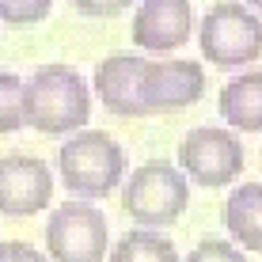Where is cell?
<instances>
[{"label": "cell", "instance_id": "obj_1", "mask_svg": "<svg viewBox=\"0 0 262 262\" xmlns=\"http://www.w3.org/2000/svg\"><path fill=\"white\" fill-rule=\"evenodd\" d=\"M92 122V92L72 65H38L23 84V125L65 137Z\"/></svg>", "mask_w": 262, "mask_h": 262}, {"label": "cell", "instance_id": "obj_2", "mask_svg": "<svg viewBox=\"0 0 262 262\" xmlns=\"http://www.w3.org/2000/svg\"><path fill=\"white\" fill-rule=\"evenodd\" d=\"M61 183L84 202H99L125 179V152L106 129H76L57 152Z\"/></svg>", "mask_w": 262, "mask_h": 262}, {"label": "cell", "instance_id": "obj_3", "mask_svg": "<svg viewBox=\"0 0 262 262\" xmlns=\"http://www.w3.org/2000/svg\"><path fill=\"white\" fill-rule=\"evenodd\" d=\"M198 46L216 69H243L262 57V19L243 0H216L198 23Z\"/></svg>", "mask_w": 262, "mask_h": 262}, {"label": "cell", "instance_id": "obj_4", "mask_svg": "<svg viewBox=\"0 0 262 262\" xmlns=\"http://www.w3.org/2000/svg\"><path fill=\"white\" fill-rule=\"evenodd\" d=\"M190 205V183L175 164L167 160H148L129 175L122 190V209L144 228H164L175 224Z\"/></svg>", "mask_w": 262, "mask_h": 262}, {"label": "cell", "instance_id": "obj_5", "mask_svg": "<svg viewBox=\"0 0 262 262\" xmlns=\"http://www.w3.org/2000/svg\"><path fill=\"white\" fill-rule=\"evenodd\" d=\"M106 216L92 202H65L46 221V251L53 262H106Z\"/></svg>", "mask_w": 262, "mask_h": 262}, {"label": "cell", "instance_id": "obj_6", "mask_svg": "<svg viewBox=\"0 0 262 262\" xmlns=\"http://www.w3.org/2000/svg\"><path fill=\"white\" fill-rule=\"evenodd\" d=\"M179 164L198 186H228L243 171V144L224 125H198L179 144Z\"/></svg>", "mask_w": 262, "mask_h": 262}, {"label": "cell", "instance_id": "obj_7", "mask_svg": "<svg viewBox=\"0 0 262 262\" xmlns=\"http://www.w3.org/2000/svg\"><path fill=\"white\" fill-rule=\"evenodd\" d=\"M53 198V175L46 160L12 152L0 156V213L4 216H34Z\"/></svg>", "mask_w": 262, "mask_h": 262}, {"label": "cell", "instance_id": "obj_8", "mask_svg": "<svg viewBox=\"0 0 262 262\" xmlns=\"http://www.w3.org/2000/svg\"><path fill=\"white\" fill-rule=\"evenodd\" d=\"M141 88L148 114L186 111L205 95V69L202 61H144Z\"/></svg>", "mask_w": 262, "mask_h": 262}, {"label": "cell", "instance_id": "obj_9", "mask_svg": "<svg viewBox=\"0 0 262 262\" xmlns=\"http://www.w3.org/2000/svg\"><path fill=\"white\" fill-rule=\"evenodd\" d=\"M133 46L144 53H175L194 34V8L190 0H141L133 15Z\"/></svg>", "mask_w": 262, "mask_h": 262}, {"label": "cell", "instance_id": "obj_10", "mask_svg": "<svg viewBox=\"0 0 262 262\" xmlns=\"http://www.w3.org/2000/svg\"><path fill=\"white\" fill-rule=\"evenodd\" d=\"M144 57L137 53H111L95 65V95L118 118H148L144 111Z\"/></svg>", "mask_w": 262, "mask_h": 262}, {"label": "cell", "instance_id": "obj_11", "mask_svg": "<svg viewBox=\"0 0 262 262\" xmlns=\"http://www.w3.org/2000/svg\"><path fill=\"white\" fill-rule=\"evenodd\" d=\"M216 111H221V118L228 122L232 129L258 133L262 129V69L239 72L236 80H228V84L221 88Z\"/></svg>", "mask_w": 262, "mask_h": 262}, {"label": "cell", "instance_id": "obj_12", "mask_svg": "<svg viewBox=\"0 0 262 262\" xmlns=\"http://www.w3.org/2000/svg\"><path fill=\"white\" fill-rule=\"evenodd\" d=\"M221 221L239 247L262 255V183H239L224 202Z\"/></svg>", "mask_w": 262, "mask_h": 262}, {"label": "cell", "instance_id": "obj_13", "mask_svg": "<svg viewBox=\"0 0 262 262\" xmlns=\"http://www.w3.org/2000/svg\"><path fill=\"white\" fill-rule=\"evenodd\" d=\"M106 262H179V251L167 236L152 228H133L111 247Z\"/></svg>", "mask_w": 262, "mask_h": 262}, {"label": "cell", "instance_id": "obj_14", "mask_svg": "<svg viewBox=\"0 0 262 262\" xmlns=\"http://www.w3.org/2000/svg\"><path fill=\"white\" fill-rule=\"evenodd\" d=\"M23 129V80L0 69V133Z\"/></svg>", "mask_w": 262, "mask_h": 262}, {"label": "cell", "instance_id": "obj_15", "mask_svg": "<svg viewBox=\"0 0 262 262\" xmlns=\"http://www.w3.org/2000/svg\"><path fill=\"white\" fill-rule=\"evenodd\" d=\"M53 12V0H0V23L34 27Z\"/></svg>", "mask_w": 262, "mask_h": 262}, {"label": "cell", "instance_id": "obj_16", "mask_svg": "<svg viewBox=\"0 0 262 262\" xmlns=\"http://www.w3.org/2000/svg\"><path fill=\"white\" fill-rule=\"evenodd\" d=\"M186 262H247V255L228 239H202L190 255H186Z\"/></svg>", "mask_w": 262, "mask_h": 262}, {"label": "cell", "instance_id": "obj_17", "mask_svg": "<svg viewBox=\"0 0 262 262\" xmlns=\"http://www.w3.org/2000/svg\"><path fill=\"white\" fill-rule=\"evenodd\" d=\"M129 4H137V0H72V8L80 15H92V19H111V15L125 12Z\"/></svg>", "mask_w": 262, "mask_h": 262}, {"label": "cell", "instance_id": "obj_18", "mask_svg": "<svg viewBox=\"0 0 262 262\" xmlns=\"http://www.w3.org/2000/svg\"><path fill=\"white\" fill-rule=\"evenodd\" d=\"M0 262H50V258L23 239H4L0 243Z\"/></svg>", "mask_w": 262, "mask_h": 262}, {"label": "cell", "instance_id": "obj_19", "mask_svg": "<svg viewBox=\"0 0 262 262\" xmlns=\"http://www.w3.org/2000/svg\"><path fill=\"white\" fill-rule=\"evenodd\" d=\"M243 4H247V8H251L255 15H262V0H243Z\"/></svg>", "mask_w": 262, "mask_h": 262}]
</instances>
